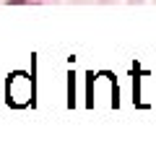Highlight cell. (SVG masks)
<instances>
[{
  "mask_svg": "<svg viewBox=\"0 0 156 156\" xmlns=\"http://www.w3.org/2000/svg\"><path fill=\"white\" fill-rule=\"evenodd\" d=\"M34 99V83L26 73H13L8 78V101L16 107H23Z\"/></svg>",
  "mask_w": 156,
  "mask_h": 156,
  "instance_id": "6da1fadb",
  "label": "cell"
}]
</instances>
